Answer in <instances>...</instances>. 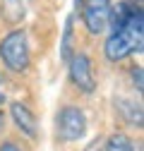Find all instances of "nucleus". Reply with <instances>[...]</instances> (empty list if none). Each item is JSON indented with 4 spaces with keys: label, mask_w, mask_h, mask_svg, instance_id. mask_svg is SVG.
I'll return each instance as SVG.
<instances>
[{
    "label": "nucleus",
    "mask_w": 144,
    "mask_h": 151,
    "mask_svg": "<svg viewBox=\"0 0 144 151\" xmlns=\"http://www.w3.org/2000/svg\"><path fill=\"white\" fill-rule=\"evenodd\" d=\"M58 137L63 142H77L86 134V115L79 106H63L58 110Z\"/></svg>",
    "instance_id": "7ed1b4c3"
},
{
    "label": "nucleus",
    "mask_w": 144,
    "mask_h": 151,
    "mask_svg": "<svg viewBox=\"0 0 144 151\" xmlns=\"http://www.w3.org/2000/svg\"><path fill=\"white\" fill-rule=\"evenodd\" d=\"M84 151H106V146H103L101 142H91V144H89Z\"/></svg>",
    "instance_id": "ddd939ff"
},
{
    "label": "nucleus",
    "mask_w": 144,
    "mask_h": 151,
    "mask_svg": "<svg viewBox=\"0 0 144 151\" xmlns=\"http://www.w3.org/2000/svg\"><path fill=\"white\" fill-rule=\"evenodd\" d=\"M70 79L72 84H75L82 93H86V96H91V93L96 91V74H94V67H91V60H89V55L77 50L70 55Z\"/></svg>",
    "instance_id": "20e7f679"
},
{
    "label": "nucleus",
    "mask_w": 144,
    "mask_h": 151,
    "mask_svg": "<svg viewBox=\"0 0 144 151\" xmlns=\"http://www.w3.org/2000/svg\"><path fill=\"white\" fill-rule=\"evenodd\" d=\"M3 127H5V113L0 110V134H3Z\"/></svg>",
    "instance_id": "2eb2a0df"
},
{
    "label": "nucleus",
    "mask_w": 144,
    "mask_h": 151,
    "mask_svg": "<svg viewBox=\"0 0 144 151\" xmlns=\"http://www.w3.org/2000/svg\"><path fill=\"white\" fill-rule=\"evenodd\" d=\"M106 151H135V144L127 134H122V132H115L106 139Z\"/></svg>",
    "instance_id": "9d476101"
},
{
    "label": "nucleus",
    "mask_w": 144,
    "mask_h": 151,
    "mask_svg": "<svg viewBox=\"0 0 144 151\" xmlns=\"http://www.w3.org/2000/svg\"><path fill=\"white\" fill-rule=\"evenodd\" d=\"M130 77H132V84H135V89H137V93H142V89H144V84H142V67H139V65H135V67L130 70Z\"/></svg>",
    "instance_id": "9b49d317"
},
{
    "label": "nucleus",
    "mask_w": 144,
    "mask_h": 151,
    "mask_svg": "<svg viewBox=\"0 0 144 151\" xmlns=\"http://www.w3.org/2000/svg\"><path fill=\"white\" fill-rule=\"evenodd\" d=\"M0 151H24L17 142H10V139H5V142H0Z\"/></svg>",
    "instance_id": "f8f14e48"
},
{
    "label": "nucleus",
    "mask_w": 144,
    "mask_h": 151,
    "mask_svg": "<svg viewBox=\"0 0 144 151\" xmlns=\"http://www.w3.org/2000/svg\"><path fill=\"white\" fill-rule=\"evenodd\" d=\"M142 48H144V12L142 5H137L125 29L111 31V36L103 43V53L111 63H122L132 53H142Z\"/></svg>",
    "instance_id": "f257e3e1"
},
{
    "label": "nucleus",
    "mask_w": 144,
    "mask_h": 151,
    "mask_svg": "<svg viewBox=\"0 0 144 151\" xmlns=\"http://www.w3.org/2000/svg\"><path fill=\"white\" fill-rule=\"evenodd\" d=\"M115 113L132 127L142 129V122H144V115H142V103H135L130 99H115Z\"/></svg>",
    "instance_id": "0eeeda50"
},
{
    "label": "nucleus",
    "mask_w": 144,
    "mask_h": 151,
    "mask_svg": "<svg viewBox=\"0 0 144 151\" xmlns=\"http://www.w3.org/2000/svg\"><path fill=\"white\" fill-rule=\"evenodd\" d=\"M0 60L5 67L14 74H22L31 65V50H29V39L24 29H12L3 41H0Z\"/></svg>",
    "instance_id": "f03ea898"
},
{
    "label": "nucleus",
    "mask_w": 144,
    "mask_h": 151,
    "mask_svg": "<svg viewBox=\"0 0 144 151\" xmlns=\"http://www.w3.org/2000/svg\"><path fill=\"white\" fill-rule=\"evenodd\" d=\"M5 103V79H3V74H0V106Z\"/></svg>",
    "instance_id": "4468645a"
},
{
    "label": "nucleus",
    "mask_w": 144,
    "mask_h": 151,
    "mask_svg": "<svg viewBox=\"0 0 144 151\" xmlns=\"http://www.w3.org/2000/svg\"><path fill=\"white\" fill-rule=\"evenodd\" d=\"M10 118L19 127V132H24L29 139H39V120H36V115L31 113L29 106H24L19 101L10 103Z\"/></svg>",
    "instance_id": "423d86ee"
},
{
    "label": "nucleus",
    "mask_w": 144,
    "mask_h": 151,
    "mask_svg": "<svg viewBox=\"0 0 144 151\" xmlns=\"http://www.w3.org/2000/svg\"><path fill=\"white\" fill-rule=\"evenodd\" d=\"M0 12H3V17L7 22H12V24L22 22L24 19V12H27L24 0H3V3H0Z\"/></svg>",
    "instance_id": "6e6552de"
},
{
    "label": "nucleus",
    "mask_w": 144,
    "mask_h": 151,
    "mask_svg": "<svg viewBox=\"0 0 144 151\" xmlns=\"http://www.w3.org/2000/svg\"><path fill=\"white\" fill-rule=\"evenodd\" d=\"M82 5H84V0H75V10H79Z\"/></svg>",
    "instance_id": "dca6fc26"
},
{
    "label": "nucleus",
    "mask_w": 144,
    "mask_h": 151,
    "mask_svg": "<svg viewBox=\"0 0 144 151\" xmlns=\"http://www.w3.org/2000/svg\"><path fill=\"white\" fill-rule=\"evenodd\" d=\"M72 39H75V17L67 14L65 17V27H63V43H60V58H63V63H67L70 55H72Z\"/></svg>",
    "instance_id": "1a4fd4ad"
},
{
    "label": "nucleus",
    "mask_w": 144,
    "mask_h": 151,
    "mask_svg": "<svg viewBox=\"0 0 144 151\" xmlns=\"http://www.w3.org/2000/svg\"><path fill=\"white\" fill-rule=\"evenodd\" d=\"M111 0H84L82 5V22L91 36H101L108 27Z\"/></svg>",
    "instance_id": "39448f33"
}]
</instances>
